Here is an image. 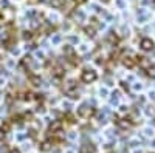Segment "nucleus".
Segmentation results:
<instances>
[{"instance_id": "1", "label": "nucleus", "mask_w": 155, "mask_h": 153, "mask_svg": "<svg viewBox=\"0 0 155 153\" xmlns=\"http://www.w3.org/2000/svg\"><path fill=\"white\" fill-rule=\"evenodd\" d=\"M96 79V73L95 71H92V70H85V71H82V81L84 82H93Z\"/></svg>"}, {"instance_id": "3", "label": "nucleus", "mask_w": 155, "mask_h": 153, "mask_svg": "<svg viewBox=\"0 0 155 153\" xmlns=\"http://www.w3.org/2000/svg\"><path fill=\"white\" fill-rule=\"evenodd\" d=\"M39 148H41V151H48V150L51 148V142H50V141H44Z\"/></svg>"}, {"instance_id": "8", "label": "nucleus", "mask_w": 155, "mask_h": 153, "mask_svg": "<svg viewBox=\"0 0 155 153\" xmlns=\"http://www.w3.org/2000/svg\"><path fill=\"white\" fill-rule=\"evenodd\" d=\"M74 2H76V3H85L87 0H74Z\"/></svg>"}, {"instance_id": "7", "label": "nucleus", "mask_w": 155, "mask_h": 153, "mask_svg": "<svg viewBox=\"0 0 155 153\" xmlns=\"http://www.w3.org/2000/svg\"><path fill=\"white\" fill-rule=\"evenodd\" d=\"M9 153H20V151H19L17 148H11V151H9Z\"/></svg>"}, {"instance_id": "4", "label": "nucleus", "mask_w": 155, "mask_h": 153, "mask_svg": "<svg viewBox=\"0 0 155 153\" xmlns=\"http://www.w3.org/2000/svg\"><path fill=\"white\" fill-rule=\"evenodd\" d=\"M124 65L127 67V68H134V65H135V62L132 60V57H124Z\"/></svg>"}, {"instance_id": "5", "label": "nucleus", "mask_w": 155, "mask_h": 153, "mask_svg": "<svg viewBox=\"0 0 155 153\" xmlns=\"http://www.w3.org/2000/svg\"><path fill=\"white\" fill-rule=\"evenodd\" d=\"M64 2H62V0H51V5H53V6H61Z\"/></svg>"}, {"instance_id": "2", "label": "nucleus", "mask_w": 155, "mask_h": 153, "mask_svg": "<svg viewBox=\"0 0 155 153\" xmlns=\"http://www.w3.org/2000/svg\"><path fill=\"white\" fill-rule=\"evenodd\" d=\"M141 48L146 49V51H149V49L153 48V42H152L150 39H143V40H141Z\"/></svg>"}, {"instance_id": "6", "label": "nucleus", "mask_w": 155, "mask_h": 153, "mask_svg": "<svg viewBox=\"0 0 155 153\" xmlns=\"http://www.w3.org/2000/svg\"><path fill=\"white\" fill-rule=\"evenodd\" d=\"M5 138V132L2 130V129H0V141H2V139Z\"/></svg>"}]
</instances>
